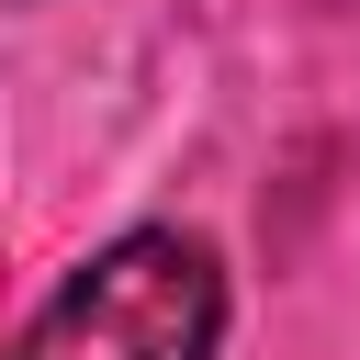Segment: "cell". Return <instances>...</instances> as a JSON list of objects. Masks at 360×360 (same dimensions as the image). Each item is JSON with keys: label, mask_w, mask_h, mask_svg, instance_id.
Listing matches in <instances>:
<instances>
[{"label": "cell", "mask_w": 360, "mask_h": 360, "mask_svg": "<svg viewBox=\"0 0 360 360\" xmlns=\"http://www.w3.org/2000/svg\"><path fill=\"white\" fill-rule=\"evenodd\" d=\"M214 338H225V259L191 225H124L45 292L11 360H214Z\"/></svg>", "instance_id": "cell-1"}]
</instances>
